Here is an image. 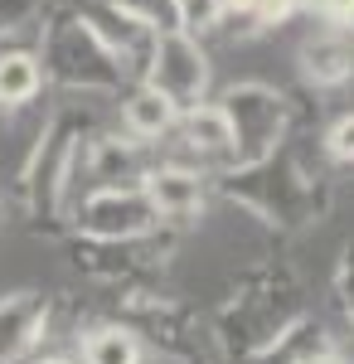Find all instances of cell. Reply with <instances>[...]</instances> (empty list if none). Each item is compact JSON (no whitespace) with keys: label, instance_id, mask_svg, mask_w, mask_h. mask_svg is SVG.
<instances>
[{"label":"cell","instance_id":"1","mask_svg":"<svg viewBox=\"0 0 354 364\" xmlns=\"http://www.w3.org/2000/svg\"><path fill=\"white\" fill-rule=\"evenodd\" d=\"M39 68L68 92H122L127 68L82 15H63L39 34Z\"/></svg>","mask_w":354,"mask_h":364},{"label":"cell","instance_id":"2","mask_svg":"<svg viewBox=\"0 0 354 364\" xmlns=\"http://www.w3.org/2000/svg\"><path fill=\"white\" fill-rule=\"evenodd\" d=\"M316 180L321 175H301V166L291 156H267L257 166H243L223 180V195L238 199L243 209H252L262 224L272 228H296L301 219H311L316 204Z\"/></svg>","mask_w":354,"mask_h":364},{"label":"cell","instance_id":"3","mask_svg":"<svg viewBox=\"0 0 354 364\" xmlns=\"http://www.w3.org/2000/svg\"><path fill=\"white\" fill-rule=\"evenodd\" d=\"M78 146H82V122L78 112H54L44 122V132L29 151L20 170V190H25L34 219H63L68 195H73V170H78Z\"/></svg>","mask_w":354,"mask_h":364},{"label":"cell","instance_id":"4","mask_svg":"<svg viewBox=\"0 0 354 364\" xmlns=\"http://www.w3.org/2000/svg\"><path fill=\"white\" fill-rule=\"evenodd\" d=\"M218 107L228 112V127H233V161L228 166L243 170L257 166L281 151V136H286V97L267 83H233Z\"/></svg>","mask_w":354,"mask_h":364},{"label":"cell","instance_id":"5","mask_svg":"<svg viewBox=\"0 0 354 364\" xmlns=\"http://www.w3.org/2000/svg\"><path fill=\"white\" fill-rule=\"evenodd\" d=\"M73 224L92 243H127V238L156 233L161 214L141 185H92V195L73 209Z\"/></svg>","mask_w":354,"mask_h":364},{"label":"cell","instance_id":"6","mask_svg":"<svg viewBox=\"0 0 354 364\" xmlns=\"http://www.w3.org/2000/svg\"><path fill=\"white\" fill-rule=\"evenodd\" d=\"M141 83H151L156 92H165L180 112H190L194 102H204V92H209V58L199 49V39L185 34V29L156 34Z\"/></svg>","mask_w":354,"mask_h":364},{"label":"cell","instance_id":"7","mask_svg":"<svg viewBox=\"0 0 354 364\" xmlns=\"http://www.w3.org/2000/svg\"><path fill=\"white\" fill-rule=\"evenodd\" d=\"M78 15L97 29V39L122 58V68H127V73H146V58H151V44H156V34H151V29L136 25V20H127L112 0H102V5H82Z\"/></svg>","mask_w":354,"mask_h":364},{"label":"cell","instance_id":"8","mask_svg":"<svg viewBox=\"0 0 354 364\" xmlns=\"http://www.w3.org/2000/svg\"><path fill=\"white\" fill-rule=\"evenodd\" d=\"M141 190L156 204L161 219H190V214L204 209V175H199V170H185V166L146 170V175H141Z\"/></svg>","mask_w":354,"mask_h":364},{"label":"cell","instance_id":"9","mask_svg":"<svg viewBox=\"0 0 354 364\" xmlns=\"http://www.w3.org/2000/svg\"><path fill=\"white\" fill-rule=\"evenodd\" d=\"M44 321H49V296H39V291H15V296H5V301H0V364L20 360L29 345L39 340Z\"/></svg>","mask_w":354,"mask_h":364},{"label":"cell","instance_id":"10","mask_svg":"<svg viewBox=\"0 0 354 364\" xmlns=\"http://www.w3.org/2000/svg\"><path fill=\"white\" fill-rule=\"evenodd\" d=\"M136 146L141 141H127V136H92L87 146H78V161L92 185H132V180H141Z\"/></svg>","mask_w":354,"mask_h":364},{"label":"cell","instance_id":"11","mask_svg":"<svg viewBox=\"0 0 354 364\" xmlns=\"http://www.w3.org/2000/svg\"><path fill=\"white\" fill-rule=\"evenodd\" d=\"M175 122H180V107H175L165 92H156L151 83H136L127 92V102H122V127H127L132 141H156V136H165Z\"/></svg>","mask_w":354,"mask_h":364},{"label":"cell","instance_id":"12","mask_svg":"<svg viewBox=\"0 0 354 364\" xmlns=\"http://www.w3.org/2000/svg\"><path fill=\"white\" fill-rule=\"evenodd\" d=\"M301 73L316 87H345L354 78V49L345 44V34H321L301 44Z\"/></svg>","mask_w":354,"mask_h":364},{"label":"cell","instance_id":"13","mask_svg":"<svg viewBox=\"0 0 354 364\" xmlns=\"http://www.w3.org/2000/svg\"><path fill=\"white\" fill-rule=\"evenodd\" d=\"M180 127H185V141L199 156L233 161V127H228V112L218 102H194L190 112H180Z\"/></svg>","mask_w":354,"mask_h":364},{"label":"cell","instance_id":"14","mask_svg":"<svg viewBox=\"0 0 354 364\" xmlns=\"http://www.w3.org/2000/svg\"><path fill=\"white\" fill-rule=\"evenodd\" d=\"M44 87V68L34 49H0V107H25Z\"/></svg>","mask_w":354,"mask_h":364},{"label":"cell","instance_id":"15","mask_svg":"<svg viewBox=\"0 0 354 364\" xmlns=\"http://www.w3.org/2000/svg\"><path fill=\"white\" fill-rule=\"evenodd\" d=\"M82 364H141V340L127 326H102L82 340Z\"/></svg>","mask_w":354,"mask_h":364},{"label":"cell","instance_id":"16","mask_svg":"<svg viewBox=\"0 0 354 364\" xmlns=\"http://www.w3.org/2000/svg\"><path fill=\"white\" fill-rule=\"evenodd\" d=\"M127 20H136L146 25L151 34H170V29H180V5L175 0H112Z\"/></svg>","mask_w":354,"mask_h":364},{"label":"cell","instance_id":"17","mask_svg":"<svg viewBox=\"0 0 354 364\" xmlns=\"http://www.w3.org/2000/svg\"><path fill=\"white\" fill-rule=\"evenodd\" d=\"M175 5H180V29L194 39L223 25V0H175Z\"/></svg>","mask_w":354,"mask_h":364},{"label":"cell","instance_id":"18","mask_svg":"<svg viewBox=\"0 0 354 364\" xmlns=\"http://www.w3.org/2000/svg\"><path fill=\"white\" fill-rule=\"evenodd\" d=\"M326 151L335 156V161H354V112L340 117V122L326 132Z\"/></svg>","mask_w":354,"mask_h":364},{"label":"cell","instance_id":"19","mask_svg":"<svg viewBox=\"0 0 354 364\" xmlns=\"http://www.w3.org/2000/svg\"><path fill=\"white\" fill-rule=\"evenodd\" d=\"M291 15H296V0H252V15H247V20L272 29V25H281V20H291Z\"/></svg>","mask_w":354,"mask_h":364},{"label":"cell","instance_id":"20","mask_svg":"<svg viewBox=\"0 0 354 364\" xmlns=\"http://www.w3.org/2000/svg\"><path fill=\"white\" fill-rule=\"evenodd\" d=\"M335 291H340V306H345V316H350V326H354V248H345V257H340Z\"/></svg>","mask_w":354,"mask_h":364},{"label":"cell","instance_id":"21","mask_svg":"<svg viewBox=\"0 0 354 364\" xmlns=\"http://www.w3.org/2000/svg\"><path fill=\"white\" fill-rule=\"evenodd\" d=\"M321 20H326L335 34H354V0H330Z\"/></svg>","mask_w":354,"mask_h":364},{"label":"cell","instance_id":"22","mask_svg":"<svg viewBox=\"0 0 354 364\" xmlns=\"http://www.w3.org/2000/svg\"><path fill=\"white\" fill-rule=\"evenodd\" d=\"M29 10H34V0H0V29L29 20Z\"/></svg>","mask_w":354,"mask_h":364},{"label":"cell","instance_id":"23","mask_svg":"<svg viewBox=\"0 0 354 364\" xmlns=\"http://www.w3.org/2000/svg\"><path fill=\"white\" fill-rule=\"evenodd\" d=\"M223 15H252V0H223Z\"/></svg>","mask_w":354,"mask_h":364},{"label":"cell","instance_id":"24","mask_svg":"<svg viewBox=\"0 0 354 364\" xmlns=\"http://www.w3.org/2000/svg\"><path fill=\"white\" fill-rule=\"evenodd\" d=\"M330 0H296V10H306V15H326Z\"/></svg>","mask_w":354,"mask_h":364},{"label":"cell","instance_id":"25","mask_svg":"<svg viewBox=\"0 0 354 364\" xmlns=\"http://www.w3.org/2000/svg\"><path fill=\"white\" fill-rule=\"evenodd\" d=\"M39 364H63V360H39Z\"/></svg>","mask_w":354,"mask_h":364}]
</instances>
